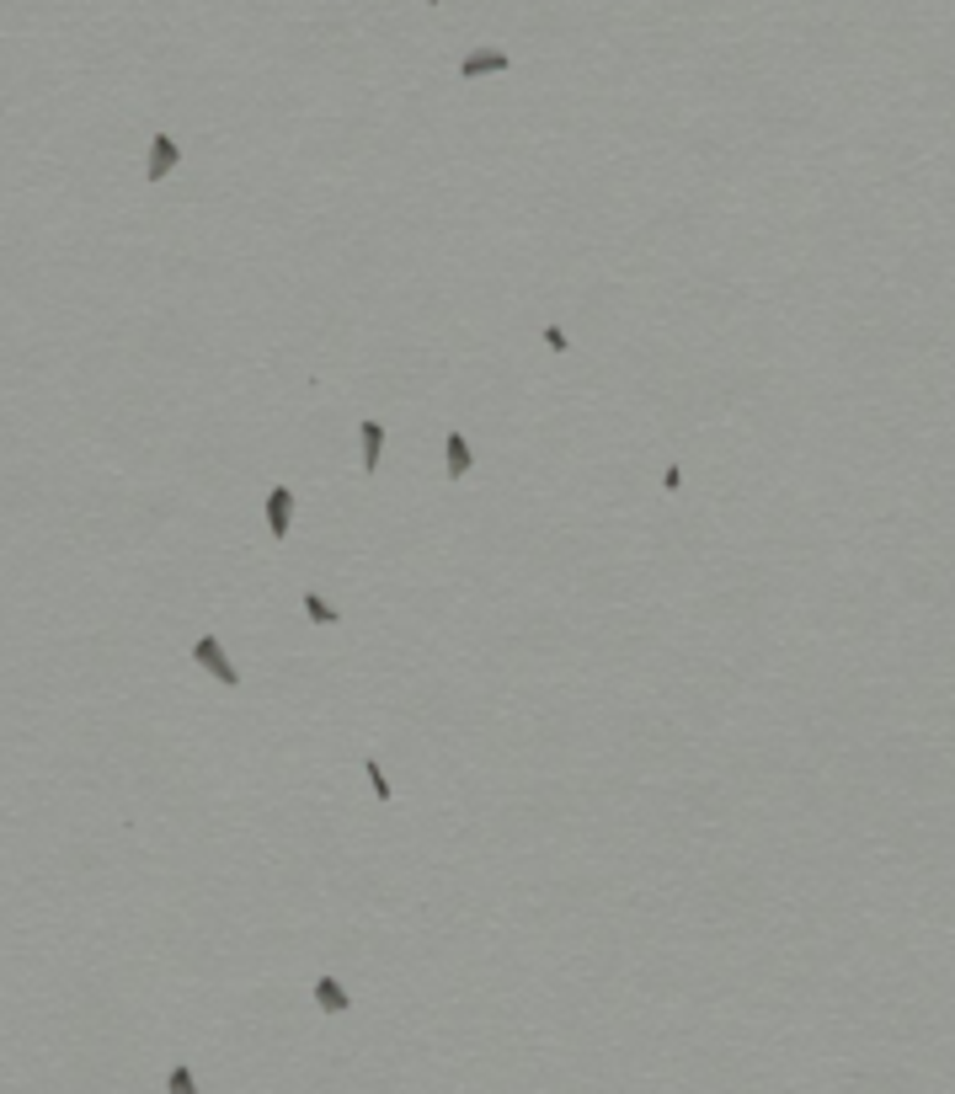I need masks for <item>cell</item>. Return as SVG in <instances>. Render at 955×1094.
Segmentation results:
<instances>
[{"label": "cell", "mask_w": 955, "mask_h": 1094, "mask_svg": "<svg viewBox=\"0 0 955 1094\" xmlns=\"http://www.w3.org/2000/svg\"><path fill=\"white\" fill-rule=\"evenodd\" d=\"M544 342H550V347H555V352H566V347H571V336H566V331H560V326H550V331H544Z\"/></svg>", "instance_id": "obj_11"}, {"label": "cell", "mask_w": 955, "mask_h": 1094, "mask_svg": "<svg viewBox=\"0 0 955 1094\" xmlns=\"http://www.w3.org/2000/svg\"><path fill=\"white\" fill-rule=\"evenodd\" d=\"M193 656H198V662L209 667V673L219 678V683H224V689H235V683H240V673L230 667V656H224V647H219L213 636H198V647H193Z\"/></svg>", "instance_id": "obj_1"}, {"label": "cell", "mask_w": 955, "mask_h": 1094, "mask_svg": "<svg viewBox=\"0 0 955 1094\" xmlns=\"http://www.w3.org/2000/svg\"><path fill=\"white\" fill-rule=\"evenodd\" d=\"M305 614H310L316 625H336V620H342V614H336V609H331L320 593H305Z\"/></svg>", "instance_id": "obj_8"}, {"label": "cell", "mask_w": 955, "mask_h": 1094, "mask_svg": "<svg viewBox=\"0 0 955 1094\" xmlns=\"http://www.w3.org/2000/svg\"><path fill=\"white\" fill-rule=\"evenodd\" d=\"M363 768H369V785H374V795H379V801L390 806V779H385V768L374 764V759H363Z\"/></svg>", "instance_id": "obj_9"}, {"label": "cell", "mask_w": 955, "mask_h": 1094, "mask_svg": "<svg viewBox=\"0 0 955 1094\" xmlns=\"http://www.w3.org/2000/svg\"><path fill=\"white\" fill-rule=\"evenodd\" d=\"M470 465H475V459H470V443H464L459 433H448V475H454V481H464V475H470Z\"/></svg>", "instance_id": "obj_5"}, {"label": "cell", "mask_w": 955, "mask_h": 1094, "mask_svg": "<svg viewBox=\"0 0 955 1094\" xmlns=\"http://www.w3.org/2000/svg\"><path fill=\"white\" fill-rule=\"evenodd\" d=\"M379 448H385V428H379V422H363V470H369V475L379 470Z\"/></svg>", "instance_id": "obj_6"}, {"label": "cell", "mask_w": 955, "mask_h": 1094, "mask_svg": "<svg viewBox=\"0 0 955 1094\" xmlns=\"http://www.w3.org/2000/svg\"><path fill=\"white\" fill-rule=\"evenodd\" d=\"M502 70H513V59H508L502 48H475V54L459 59V75H464V81H475V75H502Z\"/></svg>", "instance_id": "obj_2"}, {"label": "cell", "mask_w": 955, "mask_h": 1094, "mask_svg": "<svg viewBox=\"0 0 955 1094\" xmlns=\"http://www.w3.org/2000/svg\"><path fill=\"white\" fill-rule=\"evenodd\" d=\"M289 508H294L289 486H273L267 491V529H273V540H289Z\"/></svg>", "instance_id": "obj_4"}, {"label": "cell", "mask_w": 955, "mask_h": 1094, "mask_svg": "<svg viewBox=\"0 0 955 1094\" xmlns=\"http://www.w3.org/2000/svg\"><path fill=\"white\" fill-rule=\"evenodd\" d=\"M166 1090H171V1094H198V1090H193V1073H187V1068H182V1063H177V1068H171V1079H166Z\"/></svg>", "instance_id": "obj_10"}, {"label": "cell", "mask_w": 955, "mask_h": 1094, "mask_svg": "<svg viewBox=\"0 0 955 1094\" xmlns=\"http://www.w3.org/2000/svg\"><path fill=\"white\" fill-rule=\"evenodd\" d=\"M316 998H320V1009H326V1014H342V1009L352 1003V998H347V987H336L331 977H320V983H316Z\"/></svg>", "instance_id": "obj_7"}, {"label": "cell", "mask_w": 955, "mask_h": 1094, "mask_svg": "<svg viewBox=\"0 0 955 1094\" xmlns=\"http://www.w3.org/2000/svg\"><path fill=\"white\" fill-rule=\"evenodd\" d=\"M427 5H438V0H427Z\"/></svg>", "instance_id": "obj_13"}, {"label": "cell", "mask_w": 955, "mask_h": 1094, "mask_svg": "<svg viewBox=\"0 0 955 1094\" xmlns=\"http://www.w3.org/2000/svg\"><path fill=\"white\" fill-rule=\"evenodd\" d=\"M662 486H667V491H678V486H683V470H678V465H667V475H662Z\"/></svg>", "instance_id": "obj_12"}, {"label": "cell", "mask_w": 955, "mask_h": 1094, "mask_svg": "<svg viewBox=\"0 0 955 1094\" xmlns=\"http://www.w3.org/2000/svg\"><path fill=\"white\" fill-rule=\"evenodd\" d=\"M177 161H182V150H177V139H171V134L161 128V134L150 139V171H144V177H150V182H166Z\"/></svg>", "instance_id": "obj_3"}]
</instances>
